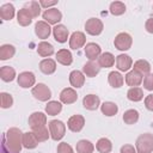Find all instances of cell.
<instances>
[{
	"label": "cell",
	"instance_id": "cell-1",
	"mask_svg": "<svg viewBox=\"0 0 153 153\" xmlns=\"http://www.w3.org/2000/svg\"><path fill=\"white\" fill-rule=\"evenodd\" d=\"M1 146L10 153H20L23 147V133L19 128H10L4 135Z\"/></svg>",
	"mask_w": 153,
	"mask_h": 153
},
{
	"label": "cell",
	"instance_id": "cell-2",
	"mask_svg": "<svg viewBox=\"0 0 153 153\" xmlns=\"http://www.w3.org/2000/svg\"><path fill=\"white\" fill-rule=\"evenodd\" d=\"M137 153H152L153 152V134L143 133L136 139L135 145Z\"/></svg>",
	"mask_w": 153,
	"mask_h": 153
},
{
	"label": "cell",
	"instance_id": "cell-3",
	"mask_svg": "<svg viewBox=\"0 0 153 153\" xmlns=\"http://www.w3.org/2000/svg\"><path fill=\"white\" fill-rule=\"evenodd\" d=\"M48 127H49V133H50V136H51L53 140L59 141V140H61L65 136L66 124L62 121H60V120H51L48 123Z\"/></svg>",
	"mask_w": 153,
	"mask_h": 153
},
{
	"label": "cell",
	"instance_id": "cell-4",
	"mask_svg": "<svg viewBox=\"0 0 153 153\" xmlns=\"http://www.w3.org/2000/svg\"><path fill=\"white\" fill-rule=\"evenodd\" d=\"M31 93H32V96H33L36 99H38V100H41V102H47V100H49L50 97H51V91H50V88H49L45 84H43V82H38L37 85H35V86L32 87V90H31Z\"/></svg>",
	"mask_w": 153,
	"mask_h": 153
},
{
	"label": "cell",
	"instance_id": "cell-5",
	"mask_svg": "<svg viewBox=\"0 0 153 153\" xmlns=\"http://www.w3.org/2000/svg\"><path fill=\"white\" fill-rule=\"evenodd\" d=\"M131 43H133V38L129 33L127 32H120L115 39H114V45L116 49L121 50V51H126L128 49H130L131 47Z\"/></svg>",
	"mask_w": 153,
	"mask_h": 153
},
{
	"label": "cell",
	"instance_id": "cell-6",
	"mask_svg": "<svg viewBox=\"0 0 153 153\" xmlns=\"http://www.w3.org/2000/svg\"><path fill=\"white\" fill-rule=\"evenodd\" d=\"M104 29V25L102 23L100 19L98 18H90L86 23H85V30L88 35L91 36H98L102 33Z\"/></svg>",
	"mask_w": 153,
	"mask_h": 153
},
{
	"label": "cell",
	"instance_id": "cell-7",
	"mask_svg": "<svg viewBox=\"0 0 153 153\" xmlns=\"http://www.w3.org/2000/svg\"><path fill=\"white\" fill-rule=\"evenodd\" d=\"M47 124V115L41 112V111H36V112H32L29 117V126L32 130L35 129H38V128H42V127H45Z\"/></svg>",
	"mask_w": 153,
	"mask_h": 153
},
{
	"label": "cell",
	"instance_id": "cell-8",
	"mask_svg": "<svg viewBox=\"0 0 153 153\" xmlns=\"http://www.w3.org/2000/svg\"><path fill=\"white\" fill-rule=\"evenodd\" d=\"M17 81L18 85L23 88H29L32 87L36 82V76L32 72H22L19 73V75L17 76Z\"/></svg>",
	"mask_w": 153,
	"mask_h": 153
},
{
	"label": "cell",
	"instance_id": "cell-9",
	"mask_svg": "<svg viewBox=\"0 0 153 153\" xmlns=\"http://www.w3.org/2000/svg\"><path fill=\"white\" fill-rule=\"evenodd\" d=\"M43 19L45 23H48L49 25H57V23L62 19V13L57 10V8H48L43 12Z\"/></svg>",
	"mask_w": 153,
	"mask_h": 153
},
{
	"label": "cell",
	"instance_id": "cell-10",
	"mask_svg": "<svg viewBox=\"0 0 153 153\" xmlns=\"http://www.w3.org/2000/svg\"><path fill=\"white\" fill-rule=\"evenodd\" d=\"M85 43H86V37L81 31H75L69 37V48L73 50H79L85 45Z\"/></svg>",
	"mask_w": 153,
	"mask_h": 153
},
{
	"label": "cell",
	"instance_id": "cell-11",
	"mask_svg": "<svg viewBox=\"0 0 153 153\" xmlns=\"http://www.w3.org/2000/svg\"><path fill=\"white\" fill-rule=\"evenodd\" d=\"M85 126V118L81 115H73L67 121V127L73 133H79Z\"/></svg>",
	"mask_w": 153,
	"mask_h": 153
},
{
	"label": "cell",
	"instance_id": "cell-12",
	"mask_svg": "<svg viewBox=\"0 0 153 153\" xmlns=\"http://www.w3.org/2000/svg\"><path fill=\"white\" fill-rule=\"evenodd\" d=\"M84 51H85L86 57H87L90 61H94L96 59H98V57L102 55V49H100V47H99L97 43H93V42L86 43Z\"/></svg>",
	"mask_w": 153,
	"mask_h": 153
},
{
	"label": "cell",
	"instance_id": "cell-13",
	"mask_svg": "<svg viewBox=\"0 0 153 153\" xmlns=\"http://www.w3.org/2000/svg\"><path fill=\"white\" fill-rule=\"evenodd\" d=\"M35 33L38 38H42V39H45L50 36L51 33V27L48 23H45L44 20H39L36 23L35 25Z\"/></svg>",
	"mask_w": 153,
	"mask_h": 153
},
{
	"label": "cell",
	"instance_id": "cell-14",
	"mask_svg": "<svg viewBox=\"0 0 153 153\" xmlns=\"http://www.w3.org/2000/svg\"><path fill=\"white\" fill-rule=\"evenodd\" d=\"M116 66L121 72H128L133 67V60L127 54H120L116 56Z\"/></svg>",
	"mask_w": 153,
	"mask_h": 153
},
{
	"label": "cell",
	"instance_id": "cell-15",
	"mask_svg": "<svg viewBox=\"0 0 153 153\" xmlns=\"http://www.w3.org/2000/svg\"><path fill=\"white\" fill-rule=\"evenodd\" d=\"M68 35H69L68 29H67L65 25H62V24H57V25H55V26L53 27V36H54L55 41L59 42V43H65V42H67Z\"/></svg>",
	"mask_w": 153,
	"mask_h": 153
},
{
	"label": "cell",
	"instance_id": "cell-16",
	"mask_svg": "<svg viewBox=\"0 0 153 153\" xmlns=\"http://www.w3.org/2000/svg\"><path fill=\"white\" fill-rule=\"evenodd\" d=\"M76 99L78 94L75 90L72 87H66L60 92V100L63 104H73L74 102H76Z\"/></svg>",
	"mask_w": 153,
	"mask_h": 153
},
{
	"label": "cell",
	"instance_id": "cell-17",
	"mask_svg": "<svg viewBox=\"0 0 153 153\" xmlns=\"http://www.w3.org/2000/svg\"><path fill=\"white\" fill-rule=\"evenodd\" d=\"M82 105H84L85 109L93 111V110H97V109L99 108V105H100V99H99V97L96 96V94H87V96H85V97L82 98Z\"/></svg>",
	"mask_w": 153,
	"mask_h": 153
},
{
	"label": "cell",
	"instance_id": "cell-18",
	"mask_svg": "<svg viewBox=\"0 0 153 153\" xmlns=\"http://www.w3.org/2000/svg\"><path fill=\"white\" fill-rule=\"evenodd\" d=\"M100 71V66L97 61H88L82 66V73L86 76L90 78H94Z\"/></svg>",
	"mask_w": 153,
	"mask_h": 153
},
{
	"label": "cell",
	"instance_id": "cell-19",
	"mask_svg": "<svg viewBox=\"0 0 153 153\" xmlns=\"http://www.w3.org/2000/svg\"><path fill=\"white\" fill-rule=\"evenodd\" d=\"M142 76L143 75H141L139 72H136L134 69L129 71L127 73V75H126V84L128 86H131V87H137L142 82V80H143Z\"/></svg>",
	"mask_w": 153,
	"mask_h": 153
},
{
	"label": "cell",
	"instance_id": "cell-20",
	"mask_svg": "<svg viewBox=\"0 0 153 153\" xmlns=\"http://www.w3.org/2000/svg\"><path fill=\"white\" fill-rule=\"evenodd\" d=\"M39 69H41L42 73H44V74H47V75L53 74V73L56 71V62H55V60L49 59V57L42 60V61L39 62Z\"/></svg>",
	"mask_w": 153,
	"mask_h": 153
},
{
	"label": "cell",
	"instance_id": "cell-21",
	"mask_svg": "<svg viewBox=\"0 0 153 153\" xmlns=\"http://www.w3.org/2000/svg\"><path fill=\"white\" fill-rule=\"evenodd\" d=\"M69 82L75 88L81 87L85 82V74L80 71H72L69 74Z\"/></svg>",
	"mask_w": 153,
	"mask_h": 153
},
{
	"label": "cell",
	"instance_id": "cell-22",
	"mask_svg": "<svg viewBox=\"0 0 153 153\" xmlns=\"http://www.w3.org/2000/svg\"><path fill=\"white\" fill-rule=\"evenodd\" d=\"M56 60L59 63H61L63 66H69L73 62V56L68 49H60L56 53Z\"/></svg>",
	"mask_w": 153,
	"mask_h": 153
},
{
	"label": "cell",
	"instance_id": "cell-23",
	"mask_svg": "<svg viewBox=\"0 0 153 153\" xmlns=\"http://www.w3.org/2000/svg\"><path fill=\"white\" fill-rule=\"evenodd\" d=\"M32 18H33V17L31 16V13H30L25 7H23L22 10H19L18 13H17V22H18V24L22 25V26H27V25H30L31 22H32Z\"/></svg>",
	"mask_w": 153,
	"mask_h": 153
},
{
	"label": "cell",
	"instance_id": "cell-24",
	"mask_svg": "<svg viewBox=\"0 0 153 153\" xmlns=\"http://www.w3.org/2000/svg\"><path fill=\"white\" fill-rule=\"evenodd\" d=\"M108 81L110 84L111 87L114 88H120L121 86H123V82H124V79L122 76V74L120 72H116V71H112L109 73L108 75Z\"/></svg>",
	"mask_w": 153,
	"mask_h": 153
},
{
	"label": "cell",
	"instance_id": "cell-25",
	"mask_svg": "<svg viewBox=\"0 0 153 153\" xmlns=\"http://www.w3.org/2000/svg\"><path fill=\"white\" fill-rule=\"evenodd\" d=\"M37 145H38V140L32 131L23 133V147L27 149H32V148H36Z\"/></svg>",
	"mask_w": 153,
	"mask_h": 153
},
{
	"label": "cell",
	"instance_id": "cell-26",
	"mask_svg": "<svg viewBox=\"0 0 153 153\" xmlns=\"http://www.w3.org/2000/svg\"><path fill=\"white\" fill-rule=\"evenodd\" d=\"M100 66V68H110L114 66L115 63V56L109 53V51H105L99 57H98V61H97Z\"/></svg>",
	"mask_w": 153,
	"mask_h": 153
},
{
	"label": "cell",
	"instance_id": "cell-27",
	"mask_svg": "<svg viewBox=\"0 0 153 153\" xmlns=\"http://www.w3.org/2000/svg\"><path fill=\"white\" fill-rule=\"evenodd\" d=\"M37 53H38V55L42 56V57L51 56V55L54 54V47H53L49 42L43 41V42L38 43V45H37Z\"/></svg>",
	"mask_w": 153,
	"mask_h": 153
},
{
	"label": "cell",
	"instance_id": "cell-28",
	"mask_svg": "<svg viewBox=\"0 0 153 153\" xmlns=\"http://www.w3.org/2000/svg\"><path fill=\"white\" fill-rule=\"evenodd\" d=\"M100 111H102L103 115H105L108 117H111V116H115L117 114L118 106L112 102H104L100 105Z\"/></svg>",
	"mask_w": 153,
	"mask_h": 153
},
{
	"label": "cell",
	"instance_id": "cell-29",
	"mask_svg": "<svg viewBox=\"0 0 153 153\" xmlns=\"http://www.w3.org/2000/svg\"><path fill=\"white\" fill-rule=\"evenodd\" d=\"M14 6L12 4H5L0 7V17L2 20H11L14 17Z\"/></svg>",
	"mask_w": 153,
	"mask_h": 153
},
{
	"label": "cell",
	"instance_id": "cell-30",
	"mask_svg": "<svg viewBox=\"0 0 153 153\" xmlns=\"http://www.w3.org/2000/svg\"><path fill=\"white\" fill-rule=\"evenodd\" d=\"M133 69L136 71V72H139L141 75H147V74H149L151 65H149V62L146 61V60H137V61L134 63Z\"/></svg>",
	"mask_w": 153,
	"mask_h": 153
},
{
	"label": "cell",
	"instance_id": "cell-31",
	"mask_svg": "<svg viewBox=\"0 0 153 153\" xmlns=\"http://www.w3.org/2000/svg\"><path fill=\"white\" fill-rule=\"evenodd\" d=\"M96 148L99 153H110L112 149V143L109 139L106 137H102L97 141L96 143Z\"/></svg>",
	"mask_w": 153,
	"mask_h": 153
},
{
	"label": "cell",
	"instance_id": "cell-32",
	"mask_svg": "<svg viewBox=\"0 0 153 153\" xmlns=\"http://www.w3.org/2000/svg\"><path fill=\"white\" fill-rule=\"evenodd\" d=\"M76 152L78 153H93L94 146L88 140H79L76 142Z\"/></svg>",
	"mask_w": 153,
	"mask_h": 153
},
{
	"label": "cell",
	"instance_id": "cell-33",
	"mask_svg": "<svg viewBox=\"0 0 153 153\" xmlns=\"http://www.w3.org/2000/svg\"><path fill=\"white\" fill-rule=\"evenodd\" d=\"M16 54V48L12 44H4L0 47V60H8Z\"/></svg>",
	"mask_w": 153,
	"mask_h": 153
},
{
	"label": "cell",
	"instance_id": "cell-34",
	"mask_svg": "<svg viewBox=\"0 0 153 153\" xmlns=\"http://www.w3.org/2000/svg\"><path fill=\"white\" fill-rule=\"evenodd\" d=\"M0 76L4 81L10 82L16 78V71H14V68H12L10 66H2L0 68Z\"/></svg>",
	"mask_w": 153,
	"mask_h": 153
},
{
	"label": "cell",
	"instance_id": "cell-35",
	"mask_svg": "<svg viewBox=\"0 0 153 153\" xmlns=\"http://www.w3.org/2000/svg\"><path fill=\"white\" fill-rule=\"evenodd\" d=\"M61 110H62V104L57 100H50V102H48V104L45 106V112L49 116H55V115L60 114Z\"/></svg>",
	"mask_w": 153,
	"mask_h": 153
},
{
	"label": "cell",
	"instance_id": "cell-36",
	"mask_svg": "<svg viewBox=\"0 0 153 153\" xmlns=\"http://www.w3.org/2000/svg\"><path fill=\"white\" fill-rule=\"evenodd\" d=\"M127 98L131 102H140L143 98V91L140 87H130L127 92Z\"/></svg>",
	"mask_w": 153,
	"mask_h": 153
},
{
	"label": "cell",
	"instance_id": "cell-37",
	"mask_svg": "<svg viewBox=\"0 0 153 153\" xmlns=\"http://www.w3.org/2000/svg\"><path fill=\"white\" fill-rule=\"evenodd\" d=\"M123 121L126 124H134L139 121V111L135 109H129L123 114Z\"/></svg>",
	"mask_w": 153,
	"mask_h": 153
},
{
	"label": "cell",
	"instance_id": "cell-38",
	"mask_svg": "<svg viewBox=\"0 0 153 153\" xmlns=\"http://www.w3.org/2000/svg\"><path fill=\"white\" fill-rule=\"evenodd\" d=\"M110 13L112 16H121L126 12V5L121 1H114L110 4Z\"/></svg>",
	"mask_w": 153,
	"mask_h": 153
},
{
	"label": "cell",
	"instance_id": "cell-39",
	"mask_svg": "<svg viewBox=\"0 0 153 153\" xmlns=\"http://www.w3.org/2000/svg\"><path fill=\"white\" fill-rule=\"evenodd\" d=\"M25 8L31 13L33 18H37L41 14V5L37 1H30L25 5Z\"/></svg>",
	"mask_w": 153,
	"mask_h": 153
},
{
	"label": "cell",
	"instance_id": "cell-40",
	"mask_svg": "<svg viewBox=\"0 0 153 153\" xmlns=\"http://www.w3.org/2000/svg\"><path fill=\"white\" fill-rule=\"evenodd\" d=\"M32 133L35 134V136L37 137L38 142H43V141H47L50 136V133L48 131L47 127H42V128H38V129H35L32 130Z\"/></svg>",
	"mask_w": 153,
	"mask_h": 153
},
{
	"label": "cell",
	"instance_id": "cell-41",
	"mask_svg": "<svg viewBox=\"0 0 153 153\" xmlns=\"http://www.w3.org/2000/svg\"><path fill=\"white\" fill-rule=\"evenodd\" d=\"M0 103H1V108L2 109L11 108L13 105V98H12V96L10 93L1 92L0 93Z\"/></svg>",
	"mask_w": 153,
	"mask_h": 153
},
{
	"label": "cell",
	"instance_id": "cell-42",
	"mask_svg": "<svg viewBox=\"0 0 153 153\" xmlns=\"http://www.w3.org/2000/svg\"><path fill=\"white\" fill-rule=\"evenodd\" d=\"M143 87L148 91H153V74L149 73L143 78Z\"/></svg>",
	"mask_w": 153,
	"mask_h": 153
},
{
	"label": "cell",
	"instance_id": "cell-43",
	"mask_svg": "<svg viewBox=\"0 0 153 153\" xmlns=\"http://www.w3.org/2000/svg\"><path fill=\"white\" fill-rule=\"evenodd\" d=\"M57 153H73V148L67 142H61L57 146Z\"/></svg>",
	"mask_w": 153,
	"mask_h": 153
},
{
	"label": "cell",
	"instance_id": "cell-44",
	"mask_svg": "<svg viewBox=\"0 0 153 153\" xmlns=\"http://www.w3.org/2000/svg\"><path fill=\"white\" fill-rule=\"evenodd\" d=\"M145 106L149 111H153V94L146 96V98H145Z\"/></svg>",
	"mask_w": 153,
	"mask_h": 153
},
{
	"label": "cell",
	"instance_id": "cell-45",
	"mask_svg": "<svg viewBox=\"0 0 153 153\" xmlns=\"http://www.w3.org/2000/svg\"><path fill=\"white\" fill-rule=\"evenodd\" d=\"M120 153H137L136 152V148L131 145H124L121 147V151Z\"/></svg>",
	"mask_w": 153,
	"mask_h": 153
},
{
	"label": "cell",
	"instance_id": "cell-46",
	"mask_svg": "<svg viewBox=\"0 0 153 153\" xmlns=\"http://www.w3.org/2000/svg\"><path fill=\"white\" fill-rule=\"evenodd\" d=\"M145 27H146V31H147V32L153 33V18H148V19L146 20Z\"/></svg>",
	"mask_w": 153,
	"mask_h": 153
},
{
	"label": "cell",
	"instance_id": "cell-47",
	"mask_svg": "<svg viewBox=\"0 0 153 153\" xmlns=\"http://www.w3.org/2000/svg\"><path fill=\"white\" fill-rule=\"evenodd\" d=\"M57 4V0H54V1H39V5H41V7H44V8H49L50 6H54V5H56Z\"/></svg>",
	"mask_w": 153,
	"mask_h": 153
},
{
	"label": "cell",
	"instance_id": "cell-48",
	"mask_svg": "<svg viewBox=\"0 0 153 153\" xmlns=\"http://www.w3.org/2000/svg\"><path fill=\"white\" fill-rule=\"evenodd\" d=\"M1 153H10V152H8L5 147H2V146H1Z\"/></svg>",
	"mask_w": 153,
	"mask_h": 153
}]
</instances>
